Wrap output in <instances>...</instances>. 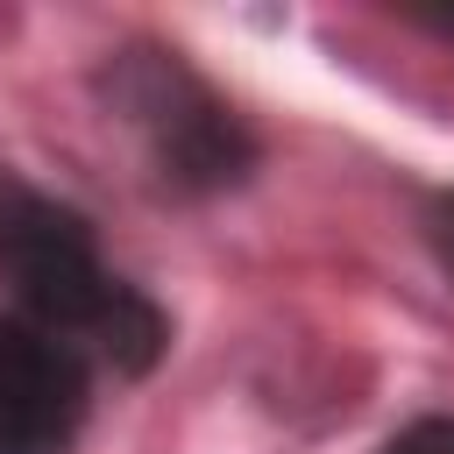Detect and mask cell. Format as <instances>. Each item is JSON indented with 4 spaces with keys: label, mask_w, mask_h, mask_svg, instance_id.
<instances>
[{
    "label": "cell",
    "mask_w": 454,
    "mask_h": 454,
    "mask_svg": "<svg viewBox=\"0 0 454 454\" xmlns=\"http://www.w3.org/2000/svg\"><path fill=\"white\" fill-rule=\"evenodd\" d=\"M419 234H426V248H433V262L454 277V184L447 192H433L426 206H419Z\"/></svg>",
    "instance_id": "5"
},
{
    "label": "cell",
    "mask_w": 454,
    "mask_h": 454,
    "mask_svg": "<svg viewBox=\"0 0 454 454\" xmlns=\"http://www.w3.org/2000/svg\"><path fill=\"white\" fill-rule=\"evenodd\" d=\"M0 284L14 291L21 319L50 326L114 376H149L170 355V312L99 255V234L78 206L14 170H0Z\"/></svg>",
    "instance_id": "1"
},
{
    "label": "cell",
    "mask_w": 454,
    "mask_h": 454,
    "mask_svg": "<svg viewBox=\"0 0 454 454\" xmlns=\"http://www.w3.org/2000/svg\"><path fill=\"white\" fill-rule=\"evenodd\" d=\"M404 21L426 28V35H440V43H454V7H404Z\"/></svg>",
    "instance_id": "6"
},
{
    "label": "cell",
    "mask_w": 454,
    "mask_h": 454,
    "mask_svg": "<svg viewBox=\"0 0 454 454\" xmlns=\"http://www.w3.org/2000/svg\"><path fill=\"white\" fill-rule=\"evenodd\" d=\"M106 106L135 128L149 170L177 192V199H213L248 184L255 170V135L248 121L184 64V50L170 43H121L99 71Z\"/></svg>",
    "instance_id": "2"
},
{
    "label": "cell",
    "mask_w": 454,
    "mask_h": 454,
    "mask_svg": "<svg viewBox=\"0 0 454 454\" xmlns=\"http://www.w3.org/2000/svg\"><path fill=\"white\" fill-rule=\"evenodd\" d=\"M376 454H454V411H433V419H411L397 426Z\"/></svg>",
    "instance_id": "4"
},
{
    "label": "cell",
    "mask_w": 454,
    "mask_h": 454,
    "mask_svg": "<svg viewBox=\"0 0 454 454\" xmlns=\"http://www.w3.org/2000/svg\"><path fill=\"white\" fill-rule=\"evenodd\" d=\"M92 419V362L50 326L0 312V454H71Z\"/></svg>",
    "instance_id": "3"
}]
</instances>
